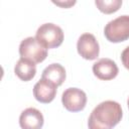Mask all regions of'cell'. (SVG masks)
<instances>
[{"label":"cell","instance_id":"cell-1","mask_svg":"<svg viewBox=\"0 0 129 129\" xmlns=\"http://www.w3.org/2000/svg\"><path fill=\"white\" fill-rule=\"evenodd\" d=\"M121 105L115 101H104L97 105L88 119L89 129H113L122 119Z\"/></svg>","mask_w":129,"mask_h":129},{"label":"cell","instance_id":"cell-2","mask_svg":"<svg viewBox=\"0 0 129 129\" xmlns=\"http://www.w3.org/2000/svg\"><path fill=\"white\" fill-rule=\"evenodd\" d=\"M35 38L45 48H55L63 41V31L54 23H44L37 28Z\"/></svg>","mask_w":129,"mask_h":129},{"label":"cell","instance_id":"cell-3","mask_svg":"<svg viewBox=\"0 0 129 129\" xmlns=\"http://www.w3.org/2000/svg\"><path fill=\"white\" fill-rule=\"evenodd\" d=\"M104 34L113 43L129 39V15H121L109 21L104 28Z\"/></svg>","mask_w":129,"mask_h":129},{"label":"cell","instance_id":"cell-4","mask_svg":"<svg viewBox=\"0 0 129 129\" xmlns=\"http://www.w3.org/2000/svg\"><path fill=\"white\" fill-rule=\"evenodd\" d=\"M19 54L22 58L28 59L33 63H39L46 58L47 48H45L35 37L29 36L20 42Z\"/></svg>","mask_w":129,"mask_h":129},{"label":"cell","instance_id":"cell-5","mask_svg":"<svg viewBox=\"0 0 129 129\" xmlns=\"http://www.w3.org/2000/svg\"><path fill=\"white\" fill-rule=\"evenodd\" d=\"M61 103L70 112H80L85 109L87 104L86 93L78 88H69L61 95Z\"/></svg>","mask_w":129,"mask_h":129},{"label":"cell","instance_id":"cell-6","mask_svg":"<svg viewBox=\"0 0 129 129\" xmlns=\"http://www.w3.org/2000/svg\"><path fill=\"white\" fill-rule=\"evenodd\" d=\"M78 53L85 59L94 60L99 56L100 46L99 43L92 33H83L77 42Z\"/></svg>","mask_w":129,"mask_h":129},{"label":"cell","instance_id":"cell-7","mask_svg":"<svg viewBox=\"0 0 129 129\" xmlns=\"http://www.w3.org/2000/svg\"><path fill=\"white\" fill-rule=\"evenodd\" d=\"M93 73L94 75L102 81H110L117 77L119 73V69L114 60L111 58L103 57L100 58L93 64Z\"/></svg>","mask_w":129,"mask_h":129},{"label":"cell","instance_id":"cell-8","mask_svg":"<svg viewBox=\"0 0 129 129\" xmlns=\"http://www.w3.org/2000/svg\"><path fill=\"white\" fill-rule=\"evenodd\" d=\"M56 90V85L41 78L33 87V96L36 101L43 104H48L55 98Z\"/></svg>","mask_w":129,"mask_h":129},{"label":"cell","instance_id":"cell-9","mask_svg":"<svg viewBox=\"0 0 129 129\" xmlns=\"http://www.w3.org/2000/svg\"><path fill=\"white\" fill-rule=\"evenodd\" d=\"M44 123L42 113L35 108H26L19 116L21 129H41Z\"/></svg>","mask_w":129,"mask_h":129},{"label":"cell","instance_id":"cell-10","mask_svg":"<svg viewBox=\"0 0 129 129\" xmlns=\"http://www.w3.org/2000/svg\"><path fill=\"white\" fill-rule=\"evenodd\" d=\"M14 73L23 82L31 81L36 74L35 63H33L28 59L20 57L14 67Z\"/></svg>","mask_w":129,"mask_h":129},{"label":"cell","instance_id":"cell-11","mask_svg":"<svg viewBox=\"0 0 129 129\" xmlns=\"http://www.w3.org/2000/svg\"><path fill=\"white\" fill-rule=\"evenodd\" d=\"M66 77H67L66 70L59 63H51V64L47 66L43 70L42 75H41L42 79H45V80L53 83L57 87L60 86L64 82Z\"/></svg>","mask_w":129,"mask_h":129},{"label":"cell","instance_id":"cell-12","mask_svg":"<svg viewBox=\"0 0 129 129\" xmlns=\"http://www.w3.org/2000/svg\"><path fill=\"white\" fill-rule=\"evenodd\" d=\"M95 5L101 12L111 14L119 10L122 6V0H96Z\"/></svg>","mask_w":129,"mask_h":129},{"label":"cell","instance_id":"cell-13","mask_svg":"<svg viewBox=\"0 0 129 129\" xmlns=\"http://www.w3.org/2000/svg\"><path fill=\"white\" fill-rule=\"evenodd\" d=\"M121 60L123 66L129 70V46H127L126 48H124V50L121 53Z\"/></svg>","mask_w":129,"mask_h":129},{"label":"cell","instance_id":"cell-14","mask_svg":"<svg viewBox=\"0 0 129 129\" xmlns=\"http://www.w3.org/2000/svg\"><path fill=\"white\" fill-rule=\"evenodd\" d=\"M52 3L57 6H60L62 8H70L71 6L76 4V1L75 0L74 1H64V2L63 1H52Z\"/></svg>","mask_w":129,"mask_h":129},{"label":"cell","instance_id":"cell-15","mask_svg":"<svg viewBox=\"0 0 129 129\" xmlns=\"http://www.w3.org/2000/svg\"><path fill=\"white\" fill-rule=\"evenodd\" d=\"M127 106H128V109H129V97H128V100H127Z\"/></svg>","mask_w":129,"mask_h":129}]
</instances>
